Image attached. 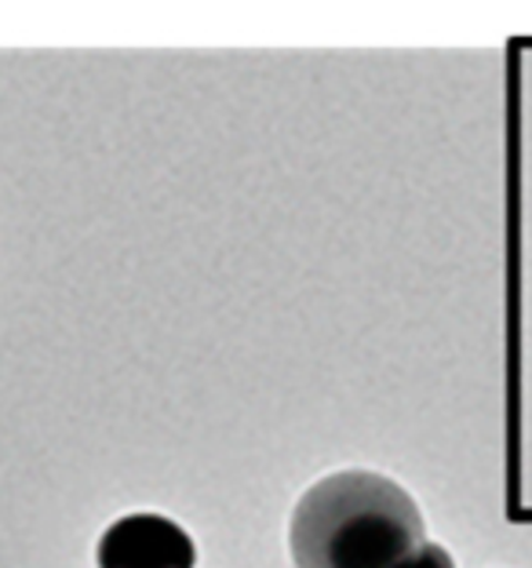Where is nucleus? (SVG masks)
<instances>
[{"mask_svg": "<svg viewBox=\"0 0 532 568\" xmlns=\"http://www.w3.org/2000/svg\"><path fill=\"white\" fill-rule=\"evenodd\" d=\"M426 539L405 485L375 470H335L307 488L289 521L295 568H394Z\"/></svg>", "mask_w": 532, "mask_h": 568, "instance_id": "f257e3e1", "label": "nucleus"}, {"mask_svg": "<svg viewBox=\"0 0 532 568\" xmlns=\"http://www.w3.org/2000/svg\"><path fill=\"white\" fill-rule=\"evenodd\" d=\"M193 539L161 514H128L99 536V568H193Z\"/></svg>", "mask_w": 532, "mask_h": 568, "instance_id": "f03ea898", "label": "nucleus"}, {"mask_svg": "<svg viewBox=\"0 0 532 568\" xmlns=\"http://www.w3.org/2000/svg\"><path fill=\"white\" fill-rule=\"evenodd\" d=\"M394 568H456L452 561V554L441 547V544H431V539H423V544L409 554V558H401Z\"/></svg>", "mask_w": 532, "mask_h": 568, "instance_id": "7ed1b4c3", "label": "nucleus"}]
</instances>
